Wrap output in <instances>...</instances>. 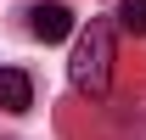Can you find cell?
<instances>
[{
  "mask_svg": "<svg viewBox=\"0 0 146 140\" xmlns=\"http://www.w3.org/2000/svg\"><path fill=\"white\" fill-rule=\"evenodd\" d=\"M68 73H73V84L84 90V95H107V84H112V28L107 22H90L79 34Z\"/></svg>",
  "mask_w": 146,
  "mask_h": 140,
  "instance_id": "cell-1",
  "label": "cell"
},
{
  "mask_svg": "<svg viewBox=\"0 0 146 140\" xmlns=\"http://www.w3.org/2000/svg\"><path fill=\"white\" fill-rule=\"evenodd\" d=\"M28 28H34V39L56 45V39L73 34V11H68V6H56V0H45V6H34V11H28Z\"/></svg>",
  "mask_w": 146,
  "mask_h": 140,
  "instance_id": "cell-2",
  "label": "cell"
},
{
  "mask_svg": "<svg viewBox=\"0 0 146 140\" xmlns=\"http://www.w3.org/2000/svg\"><path fill=\"white\" fill-rule=\"evenodd\" d=\"M34 106V84L23 67H0V112H28Z\"/></svg>",
  "mask_w": 146,
  "mask_h": 140,
  "instance_id": "cell-3",
  "label": "cell"
},
{
  "mask_svg": "<svg viewBox=\"0 0 146 140\" xmlns=\"http://www.w3.org/2000/svg\"><path fill=\"white\" fill-rule=\"evenodd\" d=\"M118 22H124L129 34H146V0H124L118 6Z\"/></svg>",
  "mask_w": 146,
  "mask_h": 140,
  "instance_id": "cell-4",
  "label": "cell"
}]
</instances>
